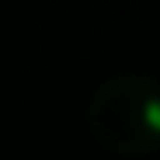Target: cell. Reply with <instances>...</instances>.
I'll list each match as a JSON object with an SVG mask.
<instances>
[{
  "label": "cell",
  "mask_w": 160,
  "mask_h": 160,
  "mask_svg": "<svg viewBox=\"0 0 160 160\" xmlns=\"http://www.w3.org/2000/svg\"><path fill=\"white\" fill-rule=\"evenodd\" d=\"M87 129L101 150L146 157L160 150V80L150 73H112L87 98Z\"/></svg>",
  "instance_id": "1"
}]
</instances>
